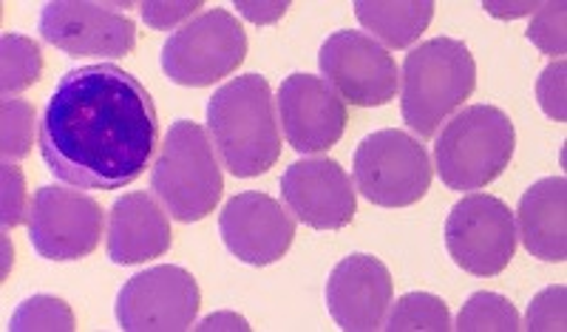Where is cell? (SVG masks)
Returning <instances> with one entry per match:
<instances>
[{"mask_svg": "<svg viewBox=\"0 0 567 332\" xmlns=\"http://www.w3.org/2000/svg\"><path fill=\"white\" fill-rule=\"evenodd\" d=\"M151 188L176 221H199L216 210L225 190L207 131L190 120L171 123L151 170Z\"/></svg>", "mask_w": 567, "mask_h": 332, "instance_id": "cell-4", "label": "cell"}, {"mask_svg": "<svg viewBox=\"0 0 567 332\" xmlns=\"http://www.w3.org/2000/svg\"><path fill=\"white\" fill-rule=\"evenodd\" d=\"M567 287L554 284L548 290L534 295L528 307V315H525L523 330L530 332H545V330H565L567 324Z\"/></svg>", "mask_w": 567, "mask_h": 332, "instance_id": "cell-26", "label": "cell"}, {"mask_svg": "<svg viewBox=\"0 0 567 332\" xmlns=\"http://www.w3.org/2000/svg\"><path fill=\"white\" fill-rule=\"evenodd\" d=\"M354 185L381 208L420 203L432 185L429 151L406 131H374L354 151Z\"/></svg>", "mask_w": 567, "mask_h": 332, "instance_id": "cell-7", "label": "cell"}, {"mask_svg": "<svg viewBox=\"0 0 567 332\" xmlns=\"http://www.w3.org/2000/svg\"><path fill=\"white\" fill-rule=\"evenodd\" d=\"M483 9L488 14H494V18H523V14H534L536 9H539V3H494V0H485Z\"/></svg>", "mask_w": 567, "mask_h": 332, "instance_id": "cell-32", "label": "cell"}, {"mask_svg": "<svg viewBox=\"0 0 567 332\" xmlns=\"http://www.w3.org/2000/svg\"><path fill=\"white\" fill-rule=\"evenodd\" d=\"M199 284L185 268L159 264L142 270L116 295V321L125 332L190 330L199 313Z\"/></svg>", "mask_w": 567, "mask_h": 332, "instance_id": "cell-12", "label": "cell"}, {"mask_svg": "<svg viewBox=\"0 0 567 332\" xmlns=\"http://www.w3.org/2000/svg\"><path fill=\"white\" fill-rule=\"evenodd\" d=\"M516 221L503 199L471 194L445 219V250L471 276H499L516 253Z\"/></svg>", "mask_w": 567, "mask_h": 332, "instance_id": "cell-8", "label": "cell"}, {"mask_svg": "<svg viewBox=\"0 0 567 332\" xmlns=\"http://www.w3.org/2000/svg\"><path fill=\"white\" fill-rule=\"evenodd\" d=\"M34 145V108L27 100H3V139L0 154L7 163H20L29 157Z\"/></svg>", "mask_w": 567, "mask_h": 332, "instance_id": "cell-24", "label": "cell"}, {"mask_svg": "<svg viewBox=\"0 0 567 332\" xmlns=\"http://www.w3.org/2000/svg\"><path fill=\"white\" fill-rule=\"evenodd\" d=\"M516 236L525 250L542 261L567 259V183L548 176L530 185L516 208Z\"/></svg>", "mask_w": 567, "mask_h": 332, "instance_id": "cell-18", "label": "cell"}, {"mask_svg": "<svg viewBox=\"0 0 567 332\" xmlns=\"http://www.w3.org/2000/svg\"><path fill=\"white\" fill-rule=\"evenodd\" d=\"M123 9L128 7L94 0H52L40 12V34L69 58L120 60L136 46L134 20Z\"/></svg>", "mask_w": 567, "mask_h": 332, "instance_id": "cell-9", "label": "cell"}, {"mask_svg": "<svg viewBox=\"0 0 567 332\" xmlns=\"http://www.w3.org/2000/svg\"><path fill=\"white\" fill-rule=\"evenodd\" d=\"M159 117L148 89L114 63L65 72L40 114V157L60 183L120 190L154 157Z\"/></svg>", "mask_w": 567, "mask_h": 332, "instance_id": "cell-1", "label": "cell"}, {"mask_svg": "<svg viewBox=\"0 0 567 332\" xmlns=\"http://www.w3.org/2000/svg\"><path fill=\"white\" fill-rule=\"evenodd\" d=\"M321 74L343 103L358 108H378L398 97V63L386 46L363 32L329 34L318 54Z\"/></svg>", "mask_w": 567, "mask_h": 332, "instance_id": "cell-11", "label": "cell"}, {"mask_svg": "<svg viewBox=\"0 0 567 332\" xmlns=\"http://www.w3.org/2000/svg\"><path fill=\"white\" fill-rule=\"evenodd\" d=\"M284 203L312 230H341L352 225L358 196L352 176L336 159H301L281 176Z\"/></svg>", "mask_w": 567, "mask_h": 332, "instance_id": "cell-15", "label": "cell"}, {"mask_svg": "<svg viewBox=\"0 0 567 332\" xmlns=\"http://www.w3.org/2000/svg\"><path fill=\"white\" fill-rule=\"evenodd\" d=\"M516 131L511 117L494 105H468L434 145L437 174L452 190L485 188L511 165Z\"/></svg>", "mask_w": 567, "mask_h": 332, "instance_id": "cell-5", "label": "cell"}, {"mask_svg": "<svg viewBox=\"0 0 567 332\" xmlns=\"http://www.w3.org/2000/svg\"><path fill=\"white\" fill-rule=\"evenodd\" d=\"M460 332H483V330H499V332H516L523 330V321L516 307L511 304L505 295L499 293H474L457 315Z\"/></svg>", "mask_w": 567, "mask_h": 332, "instance_id": "cell-22", "label": "cell"}, {"mask_svg": "<svg viewBox=\"0 0 567 332\" xmlns=\"http://www.w3.org/2000/svg\"><path fill=\"white\" fill-rule=\"evenodd\" d=\"M171 221L154 196L125 194L111 205L109 259L114 264H142L171 250Z\"/></svg>", "mask_w": 567, "mask_h": 332, "instance_id": "cell-17", "label": "cell"}, {"mask_svg": "<svg viewBox=\"0 0 567 332\" xmlns=\"http://www.w3.org/2000/svg\"><path fill=\"white\" fill-rule=\"evenodd\" d=\"M196 330H202V332H207V330H241V332H247V330H252V326L236 313H213V315H207V319L202 321Z\"/></svg>", "mask_w": 567, "mask_h": 332, "instance_id": "cell-31", "label": "cell"}, {"mask_svg": "<svg viewBox=\"0 0 567 332\" xmlns=\"http://www.w3.org/2000/svg\"><path fill=\"white\" fill-rule=\"evenodd\" d=\"M202 7H205L202 0H174V3H171V0H156V3L151 0V3H142L140 12H142V20H145L148 27L162 29V32H165V29L179 27L185 18H194L196 9Z\"/></svg>", "mask_w": 567, "mask_h": 332, "instance_id": "cell-28", "label": "cell"}, {"mask_svg": "<svg viewBox=\"0 0 567 332\" xmlns=\"http://www.w3.org/2000/svg\"><path fill=\"white\" fill-rule=\"evenodd\" d=\"M219 234L236 259L252 268H267L290 250L296 221L272 196L245 190L221 208Z\"/></svg>", "mask_w": 567, "mask_h": 332, "instance_id": "cell-14", "label": "cell"}, {"mask_svg": "<svg viewBox=\"0 0 567 332\" xmlns=\"http://www.w3.org/2000/svg\"><path fill=\"white\" fill-rule=\"evenodd\" d=\"M247 58V34L227 9H210L171 34L162 46V72L171 83L205 89L230 77Z\"/></svg>", "mask_w": 567, "mask_h": 332, "instance_id": "cell-6", "label": "cell"}, {"mask_svg": "<svg viewBox=\"0 0 567 332\" xmlns=\"http://www.w3.org/2000/svg\"><path fill=\"white\" fill-rule=\"evenodd\" d=\"M9 330L12 332H71L78 330V321L71 307L58 295L38 293L32 299L20 301V307L9 319Z\"/></svg>", "mask_w": 567, "mask_h": 332, "instance_id": "cell-23", "label": "cell"}, {"mask_svg": "<svg viewBox=\"0 0 567 332\" xmlns=\"http://www.w3.org/2000/svg\"><path fill=\"white\" fill-rule=\"evenodd\" d=\"M236 9H239V12L245 14L250 23H256V27H267V23H276V20L284 18V14H287V9H290V3H287V0H272V3L236 0Z\"/></svg>", "mask_w": 567, "mask_h": 332, "instance_id": "cell-30", "label": "cell"}, {"mask_svg": "<svg viewBox=\"0 0 567 332\" xmlns=\"http://www.w3.org/2000/svg\"><path fill=\"white\" fill-rule=\"evenodd\" d=\"M278 125L298 154L329 151L347 131L349 114L341 94L323 77L296 72L284 77L276 97Z\"/></svg>", "mask_w": 567, "mask_h": 332, "instance_id": "cell-13", "label": "cell"}, {"mask_svg": "<svg viewBox=\"0 0 567 332\" xmlns=\"http://www.w3.org/2000/svg\"><path fill=\"white\" fill-rule=\"evenodd\" d=\"M565 3H539L534 23L528 29V40L539 52L559 58L565 54Z\"/></svg>", "mask_w": 567, "mask_h": 332, "instance_id": "cell-25", "label": "cell"}, {"mask_svg": "<svg viewBox=\"0 0 567 332\" xmlns=\"http://www.w3.org/2000/svg\"><path fill=\"white\" fill-rule=\"evenodd\" d=\"M565 60H556L536 80V100H539L542 111L556 123H565Z\"/></svg>", "mask_w": 567, "mask_h": 332, "instance_id": "cell-27", "label": "cell"}, {"mask_svg": "<svg viewBox=\"0 0 567 332\" xmlns=\"http://www.w3.org/2000/svg\"><path fill=\"white\" fill-rule=\"evenodd\" d=\"M27 216V183L18 165H3V230L18 228Z\"/></svg>", "mask_w": 567, "mask_h": 332, "instance_id": "cell-29", "label": "cell"}, {"mask_svg": "<svg viewBox=\"0 0 567 332\" xmlns=\"http://www.w3.org/2000/svg\"><path fill=\"white\" fill-rule=\"evenodd\" d=\"M474 85L477 63L463 40H425L403 63V120L420 139H432L443 120L474 94Z\"/></svg>", "mask_w": 567, "mask_h": 332, "instance_id": "cell-3", "label": "cell"}, {"mask_svg": "<svg viewBox=\"0 0 567 332\" xmlns=\"http://www.w3.org/2000/svg\"><path fill=\"white\" fill-rule=\"evenodd\" d=\"M354 14L378 43L406 49L429 29L434 18L432 0H358Z\"/></svg>", "mask_w": 567, "mask_h": 332, "instance_id": "cell-19", "label": "cell"}, {"mask_svg": "<svg viewBox=\"0 0 567 332\" xmlns=\"http://www.w3.org/2000/svg\"><path fill=\"white\" fill-rule=\"evenodd\" d=\"M383 330L445 332V330H454V326H452V315H449V307H445L443 299H437V295L432 293H406V295H400L398 304L392 307V313H389L386 326H383Z\"/></svg>", "mask_w": 567, "mask_h": 332, "instance_id": "cell-21", "label": "cell"}, {"mask_svg": "<svg viewBox=\"0 0 567 332\" xmlns=\"http://www.w3.org/2000/svg\"><path fill=\"white\" fill-rule=\"evenodd\" d=\"M103 208L94 196L43 185L29 205V241L43 259L78 261L103 239Z\"/></svg>", "mask_w": 567, "mask_h": 332, "instance_id": "cell-10", "label": "cell"}, {"mask_svg": "<svg viewBox=\"0 0 567 332\" xmlns=\"http://www.w3.org/2000/svg\"><path fill=\"white\" fill-rule=\"evenodd\" d=\"M392 293L394 284L386 264L369 253H352L338 261L329 273V315L347 332L383 330Z\"/></svg>", "mask_w": 567, "mask_h": 332, "instance_id": "cell-16", "label": "cell"}, {"mask_svg": "<svg viewBox=\"0 0 567 332\" xmlns=\"http://www.w3.org/2000/svg\"><path fill=\"white\" fill-rule=\"evenodd\" d=\"M207 128L221 163L239 179L261 176L281 157L276 103L267 77L241 74L207 103Z\"/></svg>", "mask_w": 567, "mask_h": 332, "instance_id": "cell-2", "label": "cell"}, {"mask_svg": "<svg viewBox=\"0 0 567 332\" xmlns=\"http://www.w3.org/2000/svg\"><path fill=\"white\" fill-rule=\"evenodd\" d=\"M43 74V52L32 38L7 32L0 38V89L3 97L27 92Z\"/></svg>", "mask_w": 567, "mask_h": 332, "instance_id": "cell-20", "label": "cell"}]
</instances>
